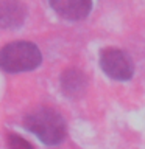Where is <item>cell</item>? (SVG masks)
I'll return each instance as SVG.
<instances>
[{
	"mask_svg": "<svg viewBox=\"0 0 145 149\" xmlns=\"http://www.w3.org/2000/svg\"><path fill=\"white\" fill-rule=\"evenodd\" d=\"M50 6L63 19L83 20L91 13L92 2H89V0H53V2H50Z\"/></svg>",
	"mask_w": 145,
	"mask_h": 149,
	"instance_id": "4",
	"label": "cell"
},
{
	"mask_svg": "<svg viewBox=\"0 0 145 149\" xmlns=\"http://www.w3.org/2000/svg\"><path fill=\"white\" fill-rule=\"evenodd\" d=\"M8 148L9 149H34V146L27 141L25 138H22L20 135L9 134L8 135Z\"/></svg>",
	"mask_w": 145,
	"mask_h": 149,
	"instance_id": "7",
	"label": "cell"
},
{
	"mask_svg": "<svg viewBox=\"0 0 145 149\" xmlns=\"http://www.w3.org/2000/svg\"><path fill=\"white\" fill-rule=\"evenodd\" d=\"M23 126L49 146L63 143L67 135V124L64 116L50 107H39L30 112L23 118Z\"/></svg>",
	"mask_w": 145,
	"mask_h": 149,
	"instance_id": "1",
	"label": "cell"
},
{
	"mask_svg": "<svg viewBox=\"0 0 145 149\" xmlns=\"http://www.w3.org/2000/svg\"><path fill=\"white\" fill-rule=\"evenodd\" d=\"M100 67L109 78L115 81H128L134 74V64L123 50L109 47L100 53Z\"/></svg>",
	"mask_w": 145,
	"mask_h": 149,
	"instance_id": "3",
	"label": "cell"
},
{
	"mask_svg": "<svg viewBox=\"0 0 145 149\" xmlns=\"http://www.w3.org/2000/svg\"><path fill=\"white\" fill-rule=\"evenodd\" d=\"M61 90L70 100H78L87 90V76L78 68H67L59 78Z\"/></svg>",
	"mask_w": 145,
	"mask_h": 149,
	"instance_id": "5",
	"label": "cell"
},
{
	"mask_svg": "<svg viewBox=\"0 0 145 149\" xmlns=\"http://www.w3.org/2000/svg\"><path fill=\"white\" fill-rule=\"evenodd\" d=\"M42 62L41 50L33 42L16 40L0 48V68L6 73L31 72Z\"/></svg>",
	"mask_w": 145,
	"mask_h": 149,
	"instance_id": "2",
	"label": "cell"
},
{
	"mask_svg": "<svg viewBox=\"0 0 145 149\" xmlns=\"http://www.w3.org/2000/svg\"><path fill=\"white\" fill-rule=\"evenodd\" d=\"M27 19V6L20 2L0 3V26L5 30H16Z\"/></svg>",
	"mask_w": 145,
	"mask_h": 149,
	"instance_id": "6",
	"label": "cell"
}]
</instances>
